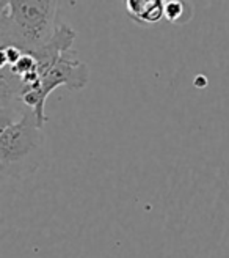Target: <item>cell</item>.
Wrapping results in <instances>:
<instances>
[{"instance_id":"8992f818","label":"cell","mask_w":229,"mask_h":258,"mask_svg":"<svg viewBox=\"0 0 229 258\" xmlns=\"http://www.w3.org/2000/svg\"><path fill=\"white\" fill-rule=\"evenodd\" d=\"M163 11H165V19L170 21V22H181L185 11H187V7L184 2H179V0H167L165 2V7H163Z\"/></svg>"},{"instance_id":"52a82bcc","label":"cell","mask_w":229,"mask_h":258,"mask_svg":"<svg viewBox=\"0 0 229 258\" xmlns=\"http://www.w3.org/2000/svg\"><path fill=\"white\" fill-rule=\"evenodd\" d=\"M22 50L16 46H4L2 47V67H13L22 57Z\"/></svg>"},{"instance_id":"3957f363","label":"cell","mask_w":229,"mask_h":258,"mask_svg":"<svg viewBox=\"0 0 229 258\" xmlns=\"http://www.w3.org/2000/svg\"><path fill=\"white\" fill-rule=\"evenodd\" d=\"M90 82V68L77 57L75 50H68L41 79V92L47 98L60 85L69 92H80Z\"/></svg>"},{"instance_id":"6da1fadb","label":"cell","mask_w":229,"mask_h":258,"mask_svg":"<svg viewBox=\"0 0 229 258\" xmlns=\"http://www.w3.org/2000/svg\"><path fill=\"white\" fill-rule=\"evenodd\" d=\"M58 2L50 0H13L4 2L0 13V41L16 46L22 52H36L57 32Z\"/></svg>"},{"instance_id":"5b68a950","label":"cell","mask_w":229,"mask_h":258,"mask_svg":"<svg viewBox=\"0 0 229 258\" xmlns=\"http://www.w3.org/2000/svg\"><path fill=\"white\" fill-rule=\"evenodd\" d=\"M165 2L162 0H127L126 10L129 16L138 22L154 24L165 18Z\"/></svg>"},{"instance_id":"277c9868","label":"cell","mask_w":229,"mask_h":258,"mask_svg":"<svg viewBox=\"0 0 229 258\" xmlns=\"http://www.w3.org/2000/svg\"><path fill=\"white\" fill-rule=\"evenodd\" d=\"M75 36H77V33H75V30L71 27V25L58 24L57 32L52 36V40H50L46 46H43L41 49H38L36 52H32V55L36 60L38 74H40L41 79L46 76V73L58 61V58L63 54L71 50Z\"/></svg>"},{"instance_id":"7a4b0ae2","label":"cell","mask_w":229,"mask_h":258,"mask_svg":"<svg viewBox=\"0 0 229 258\" xmlns=\"http://www.w3.org/2000/svg\"><path fill=\"white\" fill-rule=\"evenodd\" d=\"M44 134L33 110L25 109L16 120L2 124L0 170L4 176L22 178L38 169L43 158Z\"/></svg>"}]
</instances>
